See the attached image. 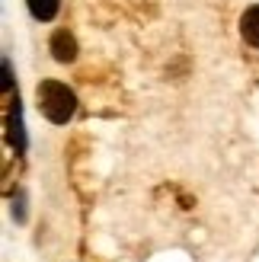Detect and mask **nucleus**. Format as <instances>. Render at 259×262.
Instances as JSON below:
<instances>
[{"instance_id":"obj_2","label":"nucleus","mask_w":259,"mask_h":262,"mask_svg":"<svg viewBox=\"0 0 259 262\" xmlns=\"http://www.w3.org/2000/svg\"><path fill=\"white\" fill-rule=\"evenodd\" d=\"M48 48H51V58H55L58 64H71V61H77V38L68 32V29H58L55 35H51V42H48Z\"/></svg>"},{"instance_id":"obj_3","label":"nucleus","mask_w":259,"mask_h":262,"mask_svg":"<svg viewBox=\"0 0 259 262\" xmlns=\"http://www.w3.org/2000/svg\"><path fill=\"white\" fill-rule=\"evenodd\" d=\"M7 141H10V147L16 154L26 150V131H23V119H19V102L10 106V112H7Z\"/></svg>"},{"instance_id":"obj_5","label":"nucleus","mask_w":259,"mask_h":262,"mask_svg":"<svg viewBox=\"0 0 259 262\" xmlns=\"http://www.w3.org/2000/svg\"><path fill=\"white\" fill-rule=\"evenodd\" d=\"M26 7H29L32 19H38V23H51V19L58 16V10H61V0H26Z\"/></svg>"},{"instance_id":"obj_4","label":"nucleus","mask_w":259,"mask_h":262,"mask_svg":"<svg viewBox=\"0 0 259 262\" xmlns=\"http://www.w3.org/2000/svg\"><path fill=\"white\" fill-rule=\"evenodd\" d=\"M240 35H243V42H247V45L259 48V4L243 10V16H240Z\"/></svg>"},{"instance_id":"obj_1","label":"nucleus","mask_w":259,"mask_h":262,"mask_svg":"<svg viewBox=\"0 0 259 262\" xmlns=\"http://www.w3.org/2000/svg\"><path fill=\"white\" fill-rule=\"evenodd\" d=\"M35 99L51 125H68L77 112V93L61 80H42L35 86Z\"/></svg>"}]
</instances>
